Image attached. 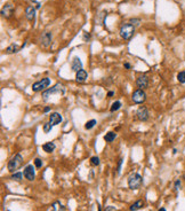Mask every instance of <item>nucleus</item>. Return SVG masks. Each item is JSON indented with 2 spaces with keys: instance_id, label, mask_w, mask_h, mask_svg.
I'll list each match as a JSON object with an SVG mask.
<instances>
[{
  "instance_id": "nucleus-31",
  "label": "nucleus",
  "mask_w": 185,
  "mask_h": 211,
  "mask_svg": "<svg viewBox=\"0 0 185 211\" xmlns=\"http://www.w3.org/2000/svg\"><path fill=\"white\" fill-rule=\"evenodd\" d=\"M105 211H115V208L110 205V206H106V208H105Z\"/></svg>"
},
{
  "instance_id": "nucleus-35",
  "label": "nucleus",
  "mask_w": 185,
  "mask_h": 211,
  "mask_svg": "<svg viewBox=\"0 0 185 211\" xmlns=\"http://www.w3.org/2000/svg\"><path fill=\"white\" fill-rule=\"evenodd\" d=\"M108 98H111V96L113 95V92H108Z\"/></svg>"
},
{
  "instance_id": "nucleus-6",
  "label": "nucleus",
  "mask_w": 185,
  "mask_h": 211,
  "mask_svg": "<svg viewBox=\"0 0 185 211\" xmlns=\"http://www.w3.org/2000/svg\"><path fill=\"white\" fill-rule=\"evenodd\" d=\"M133 101L135 103H143L146 100V94L143 90H136L133 93Z\"/></svg>"
},
{
  "instance_id": "nucleus-32",
  "label": "nucleus",
  "mask_w": 185,
  "mask_h": 211,
  "mask_svg": "<svg viewBox=\"0 0 185 211\" xmlns=\"http://www.w3.org/2000/svg\"><path fill=\"white\" fill-rule=\"evenodd\" d=\"M137 22H140V20H132V24L134 26V24H138Z\"/></svg>"
},
{
  "instance_id": "nucleus-29",
  "label": "nucleus",
  "mask_w": 185,
  "mask_h": 211,
  "mask_svg": "<svg viewBox=\"0 0 185 211\" xmlns=\"http://www.w3.org/2000/svg\"><path fill=\"white\" fill-rule=\"evenodd\" d=\"M122 164V160H119V163H118V167H117V172L120 173V167H121Z\"/></svg>"
},
{
  "instance_id": "nucleus-9",
  "label": "nucleus",
  "mask_w": 185,
  "mask_h": 211,
  "mask_svg": "<svg viewBox=\"0 0 185 211\" xmlns=\"http://www.w3.org/2000/svg\"><path fill=\"white\" fill-rule=\"evenodd\" d=\"M14 11H15L14 5H12V4H6V5L4 6V8H2V11H1V14H2L4 17L9 19L14 14Z\"/></svg>"
},
{
  "instance_id": "nucleus-4",
  "label": "nucleus",
  "mask_w": 185,
  "mask_h": 211,
  "mask_svg": "<svg viewBox=\"0 0 185 211\" xmlns=\"http://www.w3.org/2000/svg\"><path fill=\"white\" fill-rule=\"evenodd\" d=\"M53 94H64V87L63 85H61V84H56L55 86H53L51 89H48V90H46L44 93H42V98H44V100H47L48 99V96L53 95Z\"/></svg>"
},
{
  "instance_id": "nucleus-15",
  "label": "nucleus",
  "mask_w": 185,
  "mask_h": 211,
  "mask_svg": "<svg viewBox=\"0 0 185 211\" xmlns=\"http://www.w3.org/2000/svg\"><path fill=\"white\" fill-rule=\"evenodd\" d=\"M86 78H87V72L85 70H79L76 74V80H77L78 83H82V82H85L86 80Z\"/></svg>"
},
{
  "instance_id": "nucleus-8",
  "label": "nucleus",
  "mask_w": 185,
  "mask_h": 211,
  "mask_svg": "<svg viewBox=\"0 0 185 211\" xmlns=\"http://www.w3.org/2000/svg\"><path fill=\"white\" fill-rule=\"evenodd\" d=\"M136 117H137L138 121H142V122L147 121V119H149V110H147L146 107H140V108L137 110V113H136Z\"/></svg>"
},
{
  "instance_id": "nucleus-11",
  "label": "nucleus",
  "mask_w": 185,
  "mask_h": 211,
  "mask_svg": "<svg viewBox=\"0 0 185 211\" xmlns=\"http://www.w3.org/2000/svg\"><path fill=\"white\" fill-rule=\"evenodd\" d=\"M40 41H41V45L44 46V47H48V46L51 45V32H45V33H42L41 37H40Z\"/></svg>"
},
{
  "instance_id": "nucleus-16",
  "label": "nucleus",
  "mask_w": 185,
  "mask_h": 211,
  "mask_svg": "<svg viewBox=\"0 0 185 211\" xmlns=\"http://www.w3.org/2000/svg\"><path fill=\"white\" fill-rule=\"evenodd\" d=\"M55 143L54 142H46L42 145V149H44V152L46 153H53L54 150H55Z\"/></svg>"
},
{
  "instance_id": "nucleus-1",
  "label": "nucleus",
  "mask_w": 185,
  "mask_h": 211,
  "mask_svg": "<svg viewBox=\"0 0 185 211\" xmlns=\"http://www.w3.org/2000/svg\"><path fill=\"white\" fill-rule=\"evenodd\" d=\"M23 164V157L21 154H16L15 156L12 157V160L8 162L7 169L9 172H15V170H17L21 167V165Z\"/></svg>"
},
{
  "instance_id": "nucleus-21",
  "label": "nucleus",
  "mask_w": 185,
  "mask_h": 211,
  "mask_svg": "<svg viewBox=\"0 0 185 211\" xmlns=\"http://www.w3.org/2000/svg\"><path fill=\"white\" fill-rule=\"evenodd\" d=\"M120 107H121V102H120V101H115V102L112 103L111 111H112V113H114V111H117L118 109H120Z\"/></svg>"
},
{
  "instance_id": "nucleus-33",
  "label": "nucleus",
  "mask_w": 185,
  "mask_h": 211,
  "mask_svg": "<svg viewBox=\"0 0 185 211\" xmlns=\"http://www.w3.org/2000/svg\"><path fill=\"white\" fill-rule=\"evenodd\" d=\"M123 67H125L126 69H130V64H129V63H125V64H123Z\"/></svg>"
},
{
  "instance_id": "nucleus-17",
  "label": "nucleus",
  "mask_w": 185,
  "mask_h": 211,
  "mask_svg": "<svg viewBox=\"0 0 185 211\" xmlns=\"http://www.w3.org/2000/svg\"><path fill=\"white\" fill-rule=\"evenodd\" d=\"M144 206V202L142 201V200H138V201H136L134 204H132V206L129 208V210L130 211H137L140 210V209H142Z\"/></svg>"
},
{
  "instance_id": "nucleus-25",
  "label": "nucleus",
  "mask_w": 185,
  "mask_h": 211,
  "mask_svg": "<svg viewBox=\"0 0 185 211\" xmlns=\"http://www.w3.org/2000/svg\"><path fill=\"white\" fill-rule=\"evenodd\" d=\"M90 163H91L93 165L97 166L98 164H100V158H98L97 156H93V157L90 158Z\"/></svg>"
},
{
  "instance_id": "nucleus-5",
  "label": "nucleus",
  "mask_w": 185,
  "mask_h": 211,
  "mask_svg": "<svg viewBox=\"0 0 185 211\" xmlns=\"http://www.w3.org/2000/svg\"><path fill=\"white\" fill-rule=\"evenodd\" d=\"M49 84H51V79L49 78H42L41 80H39V82L32 85V91L33 92H39V91L45 90L46 87L49 86Z\"/></svg>"
},
{
  "instance_id": "nucleus-37",
  "label": "nucleus",
  "mask_w": 185,
  "mask_h": 211,
  "mask_svg": "<svg viewBox=\"0 0 185 211\" xmlns=\"http://www.w3.org/2000/svg\"><path fill=\"white\" fill-rule=\"evenodd\" d=\"M97 206H98V211H102V209H101V206H100V205L97 204Z\"/></svg>"
},
{
  "instance_id": "nucleus-18",
  "label": "nucleus",
  "mask_w": 185,
  "mask_h": 211,
  "mask_svg": "<svg viewBox=\"0 0 185 211\" xmlns=\"http://www.w3.org/2000/svg\"><path fill=\"white\" fill-rule=\"evenodd\" d=\"M51 211H65V206H64L61 202H54L53 205H51Z\"/></svg>"
},
{
  "instance_id": "nucleus-30",
  "label": "nucleus",
  "mask_w": 185,
  "mask_h": 211,
  "mask_svg": "<svg viewBox=\"0 0 185 211\" xmlns=\"http://www.w3.org/2000/svg\"><path fill=\"white\" fill-rule=\"evenodd\" d=\"M89 38H90V35H89V33L85 32V33H83V40H85V41H87V39H89Z\"/></svg>"
},
{
  "instance_id": "nucleus-28",
  "label": "nucleus",
  "mask_w": 185,
  "mask_h": 211,
  "mask_svg": "<svg viewBox=\"0 0 185 211\" xmlns=\"http://www.w3.org/2000/svg\"><path fill=\"white\" fill-rule=\"evenodd\" d=\"M179 187H181V181H179V180H177V181L175 182V191H178Z\"/></svg>"
},
{
  "instance_id": "nucleus-24",
  "label": "nucleus",
  "mask_w": 185,
  "mask_h": 211,
  "mask_svg": "<svg viewBox=\"0 0 185 211\" xmlns=\"http://www.w3.org/2000/svg\"><path fill=\"white\" fill-rule=\"evenodd\" d=\"M22 177H23V174L21 172H15L13 176H12V179L16 180V181H21V180H22Z\"/></svg>"
},
{
  "instance_id": "nucleus-26",
  "label": "nucleus",
  "mask_w": 185,
  "mask_h": 211,
  "mask_svg": "<svg viewBox=\"0 0 185 211\" xmlns=\"http://www.w3.org/2000/svg\"><path fill=\"white\" fill-rule=\"evenodd\" d=\"M51 128H53V125H51V123H46L45 125H44V132L48 133L49 131H51Z\"/></svg>"
},
{
  "instance_id": "nucleus-13",
  "label": "nucleus",
  "mask_w": 185,
  "mask_h": 211,
  "mask_svg": "<svg viewBox=\"0 0 185 211\" xmlns=\"http://www.w3.org/2000/svg\"><path fill=\"white\" fill-rule=\"evenodd\" d=\"M61 122H62V116L59 115L58 113H53L51 115V117H49V123H51L53 126L58 125Z\"/></svg>"
},
{
  "instance_id": "nucleus-27",
  "label": "nucleus",
  "mask_w": 185,
  "mask_h": 211,
  "mask_svg": "<svg viewBox=\"0 0 185 211\" xmlns=\"http://www.w3.org/2000/svg\"><path fill=\"white\" fill-rule=\"evenodd\" d=\"M34 165H36V167H41L42 166V161L40 160V158H36L34 160Z\"/></svg>"
},
{
  "instance_id": "nucleus-22",
  "label": "nucleus",
  "mask_w": 185,
  "mask_h": 211,
  "mask_svg": "<svg viewBox=\"0 0 185 211\" xmlns=\"http://www.w3.org/2000/svg\"><path fill=\"white\" fill-rule=\"evenodd\" d=\"M95 124H96L95 119H90V121H88L87 123H86L85 128H86V130H90V128H93L94 126H95Z\"/></svg>"
},
{
  "instance_id": "nucleus-34",
  "label": "nucleus",
  "mask_w": 185,
  "mask_h": 211,
  "mask_svg": "<svg viewBox=\"0 0 185 211\" xmlns=\"http://www.w3.org/2000/svg\"><path fill=\"white\" fill-rule=\"evenodd\" d=\"M49 110H51V108H49V107H46V108L44 109V111H45V113H48Z\"/></svg>"
},
{
  "instance_id": "nucleus-14",
  "label": "nucleus",
  "mask_w": 185,
  "mask_h": 211,
  "mask_svg": "<svg viewBox=\"0 0 185 211\" xmlns=\"http://www.w3.org/2000/svg\"><path fill=\"white\" fill-rule=\"evenodd\" d=\"M71 69H72L73 71H76V72H78L79 70L82 69V63H81L80 59L74 58L73 60H72V62H71Z\"/></svg>"
},
{
  "instance_id": "nucleus-20",
  "label": "nucleus",
  "mask_w": 185,
  "mask_h": 211,
  "mask_svg": "<svg viewBox=\"0 0 185 211\" xmlns=\"http://www.w3.org/2000/svg\"><path fill=\"white\" fill-rule=\"evenodd\" d=\"M19 47L15 45V44H13V45L8 46L6 48V53L7 54H12V53H16V52H19Z\"/></svg>"
},
{
  "instance_id": "nucleus-12",
  "label": "nucleus",
  "mask_w": 185,
  "mask_h": 211,
  "mask_svg": "<svg viewBox=\"0 0 185 211\" xmlns=\"http://www.w3.org/2000/svg\"><path fill=\"white\" fill-rule=\"evenodd\" d=\"M25 16L29 21H34L36 19V8L33 6H27L25 8Z\"/></svg>"
},
{
  "instance_id": "nucleus-10",
  "label": "nucleus",
  "mask_w": 185,
  "mask_h": 211,
  "mask_svg": "<svg viewBox=\"0 0 185 211\" xmlns=\"http://www.w3.org/2000/svg\"><path fill=\"white\" fill-rule=\"evenodd\" d=\"M136 84L137 86L140 87V90H144L149 86V77L143 75V76H140L136 80Z\"/></svg>"
},
{
  "instance_id": "nucleus-19",
  "label": "nucleus",
  "mask_w": 185,
  "mask_h": 211,
  "mask_svg": "<svg viewBox=\"0 0 185 211\" xmlns=\"http://www.w3.org/2000/svg\"><path fill=\"white\" fill-rule=\"evenodd\" d=\"M115 137H117V134H115L114 132H108V133H106V134L104 135V140L106 141V142H112L115 139Z\"/></svg>"
},
{
  "instance_id": "nucleus-36",
  "label": "nucleus",
  "mask_w": 185,
  "mask_h": 211,
  "mask_svg": "<svg viewBox=\"0 0 185 211\" xmlns=\"http://www.w3.org/2000/svg\"><path fill=\"white\" fill-rule=\"evenodd\" d=\"M159 211H166V209H165V208H161V209H159Z\"/></svg>"
},
{
  "instance_id": "nucleus-7",
  "label": "nucleus",
  "mask_w": 185,
  "mask_h": 211,
  "mask_svg": "<svg viewBox=\"0 0 185 211\" xmlns=\"http://www.w3.org/2000/svg\"><path fill=\"white\" fill-rule=\"evenodd\" d=\"M23 173H24V177H25L29 181H33L34 178H36L34 167H33V165H31V164H29V165H26L25 167H24V172Z\"/></svg>"
},
{
  "instance_id": "nucleus-2",
  "label": "nucleus",
  "mask_w": 185,
  "mask_h": 211,
  "mask_svg": "<svg viewBox=\"0 0 185 211\" xmlns=\"http://www.w3.org/2000/svg\"><path fill=\"white\" fill-rule=\"evenodd\" d=\"M143 184V178L138 173H133L129 178H128V186L130 189H138Z\"/></svg>"
},
{
  "instance_id": "nucleus-3",
  "label": "nucleus",
  "mask_w": 185,
  "mask_h": 211,
  "mask_svg": "<svg viewBox=\"0 0 185 211\" xmlns=\"http://www.w3.org/2000/svg\"><path fill=\"white\" fill-rule=\"evenodd\" d=\"M134 32H135V26L132 23H126V24L121 26V28H120V36L125 40H128V39L132 38L133 35H134Z\"/></svg>"
},
{
  "instance_id": "nucleus-23",
  "label": "nucleus",
  "mask_w": 185,
  "mask_h": 211,
  "mask_svg": "<svg viewBox=\"0 0 185 211\" xmlns=\"http://www.w3.org/2000/svg\"><path fill=\"white\" fill-rule=\"evenodd\" d=\"M177 79H178L179 83H182V84L185 83V71H181V72H178Z\"/></svg>"
}]
</instances>
